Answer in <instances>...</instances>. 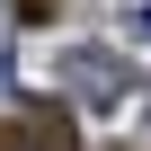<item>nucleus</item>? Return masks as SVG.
<instances>
[{
  "label": "nucleus",
  "instance_id": "nucleus-1",
  "mask_svg": "<svg viewBox=\"0 0 151 151\" xmlns=\"http://www.w3.org/2000/svg\"><path fill=\"white\" fill-rule=\"evenodd\" d=\"M0 151H71V107H18L0 124Z\"/></svg>",
  "mask_w": 151,
  "mask_h": 151
},
{
  "label": "nucleus",
  "instance_id": "nucleus-2",
  "mask_svg": "<svg viewBox=\"0 0 151 151\" xmlns=\"http://www.w3.org/2000/svg\"><path fill=\"white\" fill-rule=\"evenodd\" d=\"M124 80H133V71L116 53H71V89H80V98H116Z\"/></svg>",
  "mask_w": 151,
  "mask_h": 151
},
{
  "label": "nucleus",
  "instance_id": "nucleus-3",
  "mask_svg": "<svg viewBox=\"0 0 151 151\" xmlns=\"http://www.w3.org/2000/svg\"><path fill=\"white\" fill-rule=\"evenodd\" d=\"M9 9H18L27 27H45V18H62V0H9Z\"/></svg>",
  "mask_w": 151,
  "mask_h": 151
},
{
  "label": "nucleus",
  "instance_id": "nucleus-4",
  "mask_svg": "<svg viewBox=\"0 0 151 151\" xmlns=\"http://www.w3.org/2000/svg\"><path fill=\"white\" fill-rule=\"evenodd\" d=\"M0 89H9V36H0Z\"/></svg>",
  "mask_w": 151,
  "mask_h": 151
}]
</instances>
